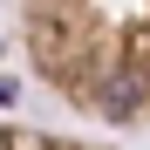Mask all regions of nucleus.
I'll return each instance as SVG.
<instances>
[{"instance_id": "nucleus-1", "label": "nucleus", "mask_w": 150, "mask_h": 150, "mask_svg": "<svg viewBox=\"0 0 150 150\" xmlns=\"http://www.w3.org/2000/svg\"><path fill=\"white\" fill-rule=\"evenodd\" d=\"M21 48L75 116L109 130L150 123V0H21Z\"/></svg>"}, {"instance_id": "nucleus-2", "label": "nucleus", "mask_w": 150, "mask_h": 150, "mask_svg": "<svg viewBox=\"0 0 150 150\" xmlns=\"http://www.w3.org/2000/svg\"><path fill=\"white\" fill-rule=\"evenodd\" d=\"M0 150H116V143H89V137H62V130H34V123H0Z\"/></svg>"}]
</instances>
